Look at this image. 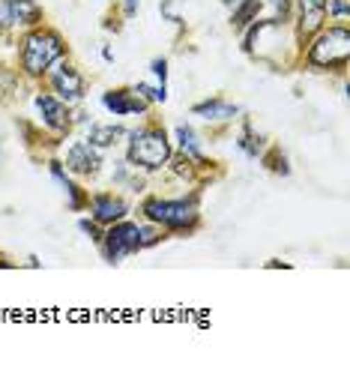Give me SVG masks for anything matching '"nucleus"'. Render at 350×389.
<instances>
[{
  "label": "nucleus",
  "mask_w": 350,
  "mask_h": 389,
  "mask_svg": "<svg viewBox=\"0 0 350 389\" xmlns=\"http://www.w3.org/2000/svg\"><path fill=\"white\" fill-rule=\"evenodd\" d=\"M126 138H129L126 162L132 165L135 171H144V174L162 171L174 153L171 138H168L165 126H159V123H144L141 129H129Z\"/></svg>",
  "instance_id": "obj_1"
},
{
  "label": "nucleus",
  "mask_w": 350,
  "mask_h": 389,
  "mask_svg": "<svg viewBox=\"0 0 350 389\" xmlns=\"http://www.w3.org/2000/svg\"><path fill=\"white\" fill-rule=\"evenodd\" d=\"M60 57H66V42L63 36L51 27H33L27 30L22 39V54H18V63H22V72L36 81V78H45V72L51 69Z\"/></svg>",
  "instance_id": "obj_2"
},
{
  "label": "nucleus",
  "mask_w": 350,
  "mask_h": 389,
  "mask_svg": "<svg viewBox=\"0 0 350 389\" xmlns=\"http://www.w3.org/2000/svg\"><path fill=\"white\" fill-rule=\"evenodd\" d=\"M141 213L147 222H153L165 231H195L201 225V213H198V195L189 201H168V198H147L141 204Z\"/></svg>",
  "instance_id": "obj_3"
},
{
  "label": "nucleus",
  "mask_w": 350,
  "mask_h": 389,
  "mask_svg": "<svg viewBox=\"0 0 350 389\" xmlns=\"http://www.w3.org/2000/svg\"><path fill=\"white\" fill-rule=\"evenodd\" d=\"M305 60H308V66H315V69H347V60H350L347 24H333V27L317 30L312 36Z\"/></svg>",
  "instance_id": "obj_4"
},
{
  "label": "nucleus",
  "mask_w": 350,
  "mask_h": 389,
  "mask_svg": "<svg viewBox=\"0 0 350 389\" xmlns=\"http://www.w3.org/2000/svg\"><path fill=\"white\" fill-rule=\"evenodd\" d=\"M99 248H102L108 264H120L123 257L141 252V225L126 222V219L108 225V231L99 239Z\"/></svg>",
  "instance_id": "obj_5"
},
{
  "label": "nucleus",
  "mask_w": 350,
  "mask_h": 389,
  "mask_svg": "<svg viewBox=\"0 0 350 389\" xmlns=\"http://www.w3.org/2000/svg\"><path fill=\"white\" fill-rule=\"evenodd\" d=\"M45 78H48V84H51L54 96L60 99V102L78 105V102L84 99V75L78 72V66L69 63V60L60 57L57 63L45 72Z\"/></svg>",
  "instance_id": "obj_6"
},
{
  "label": "nucleus",
  "mask_w": 350,
  "mask_h": 389,
  "mask_svg": "<svg viewBox=\"0 0 350 389\" xmlns=\"http://www.w3.org/2000/svg\"><path fill=\"white\" fill-rule=\"evenodd\" d=\"M66 171L72 177H81V180H93L102 171V150H96L93 144L87 141H72L66 150V159H63Z\"/></svg>",
  "instance_id": "obj_7"
},
{
  "label": "nucleus",
  "mask_w": 350,
  "mask_h": 389,
  "mask_svg": "<svg viewBox=\"0 0 350 389\" xmlns=\"http://www.w3.org/2000/svg\"><path fill=\"white\" fill-rule=\"evenodd\" d=\"M33 105L39 108V114H42V126L48 129L51 135H66L69 129H72V117H69V105L60 102L54 93H36Z\"/></svg>",
  "instance_id": "obj_8"
},
{
  "label": "nucleus",
  "mask_w": 350,
  "mask_h": 389,
  "mask_svg": "<svg viewBox=\"0 0 350 389\" xmlns=\"http://www.w3.org/2000/svg\"><path fill=\"white\" fill-rule=\"evenodd\" d=\"M87 207H90V213H93L96 222L105 225V228L129 216V204L120 195H114V192H96V195H90V204Z\"/></svg>",
  "instance_id": "obj_9"
},
{
  "label": "nucleus",
  "mask_w": 350,
  "mask_h": 389,
  "mask_svg": "<svg viewBox=\"0 0 350 389\" xmlns=\"http://www.w3.org/2000/svg\"><path fill=\"white\" fill-rule=\"evenodd\" d=\"M102 105L111 111L114 117H129V114H147L150 111V102H144L141 96L135 93V90H108L102 93Z\"/></svg>",
  "instance_id": "obj_10"
},
{
  "label": "nucleus",
  "mask_w": 350,
  "mask_h": 389,
  "mask_svg": "<svg viewBox=\"0 0 350 389\" xmlns=\"http://www.w3.org/2000/svg\"><path fill=\"white\" fill-rule=\"evenodd\" d=\"M296 15H299L296 24L299 39H312L326 24V0H296Z\"/></svg>",
  "instance_id": "obj_11"
},
{
  "label": "nucleus",
  "mask_w": 350,
  "mask_h": 389,
  "mask_svg": "<svg viewBox=\"0 0 350 389\" xmlns=\"http://www.w3.org/2000/svg\"><path fill=\"white\" fill-rule=\"evenodd\" d=\"M6 3H9V15H13V27L33 30L42 24L45 18L42 3H36V0H6Z\"/></svg>",
  "instance_id": "obj_12"
},
{
  "label": "nucleus",
  "mask_w": 350,
  "mask_h": 389,
  "mask_svg": "<svg viewBox=\"0 0 350 389\" xmlns=\"http://www.w3.org/2000/svg\"><path fill=\"white\" fill-rule=\"evenodd\" d=\"M192 114L207 120V123H228V120H237L239 108L231 102H222V99H207V102L192 105Z\"/></svg>",
  "instance_id": "obj_13"
},
{
  "label": "nucleus",
  "mask_w": 350,
  "mask_h": 389,
  "mask_svg": "<svg viewBox=\"0 0 350 389\" xmlns=\"http://www.w3.org/2000/svg\"><path fill=\"white\" fill-rule=\"evenodd\" d=\"M123 138H126V129L120 123H90L84 141L93 144L96 150H108V147H117Z\"/></svg>",
  "instance_id": "obj_14"
},
{
  "label": "nucleus",
  "mask_w": 350,
  "mask_h": 389,
  "mask_svg": "<svg viewBox=\"0 0 350 389\" xmlns=\"http://www.w3.org/2000/svg\"><path fill=\"white\" fill-rule=\"evenodd\" d=\"M174 138L180 141V153L192 156L195 162L201 165V171H207V168H213V165H216V162H207V156H204V150H201V138L195 135V129H192V126H177Z\"/></svg>",
  "instance_id": "obj_15"
},
{
  "label": "nucleus",
  "mask_w": 350,
  "mask_h": 389,
  "mask_svg": "<svg viewBox=\"0 0 350 389\" xmlns=\"http://www.w3.org/2000/svg\"><path fill=\"white\" fill-rule=\"evenodd\" d=\"M261 6H264L261 0H239V3L234 6V13H231V27L234 30H246L257 18Z\"/></svg>",
  "instance_id": "obj_16"
},
{
  "label": "nucleus",
  "mask_w": 350,
  "mask_h": 389,
  "mask_svg": "<svg viewBox=\"0 0 350 389\" xmlns=\"http://www.w3.org/2000/svg\"><path fill=\"white\" fill-rule=\"evenodd\" d=\"M237 147L243 150V153L248 156V159H257L261 156V147H264V138L261 135H255V129H252V123H243V132H239V138H237Z\"/></svg>",
  "instance_id": "obj_17"
},
{
  "label": "nucleus",
  "mask_w": 350,
  "mask_h": 389,
  "mask_svg": "<svg viewBox=\"0 0 350 389\" xmlns=\"http://www.w3.org/2000/svg\"><path fill=\"white\" fill-rule=\"evenodd\" d=\"M60 189H63V192H66V198H69V207H72V209H84V207L90 204V192H84V189L78 186L72 177H69V180H66V183L60 186Z\"/></svg>",
  "instance_id": "obj_18"
},
{
  "label": "nucleus",
  "mask_w": 350,
  "mask_h": 389,
  "mask_svg": "<svg viewBox=\"0 0 350 389\" xmlns=\"http://www.w3.org/2000/svg\"><path fill=\"white\" fill-rule=\"evenodd\" d=\"M18 93V72L15 69H0V102Z\"/></svg>",
  "instance_id": "obj_19"
},
{
  "label": "nucleus",
  "mask_w": 350,
  "mask_h": 389,
  "mask_svg": "<svg viewBox=\"0 0 350 389\" xmlns=\"http://www.w3.org/2000/svg\"><path fill=\"white\" fill-rule=\"evenodd\" d=\"M264 162H267V168H269L273 174H282V177L291 174V165H287V159H285V153H282L278 147L269 150V153L264 156Z\"/></svg>",
  "instance_id": "obj_20"
},
{
  "label": "nucleus",
  "mask_w": 350,
  "mask_h": 389,
  "mask_svg": "<svg viewBox=\"0 0 350 389\" xmlns=\"http://www.w3.org/2000/svg\"><path fill=\"white\" fill-rule=\"evenodd\" d=\"M132 90H135V93L144 99V102H150V105H153V102H165V99H168V93H165V84H162V87H150V84H144V81H138Z\"/></svg>",
  "instance_id": "obj_21"
},
{
  "label": "nucleus",
  "mask_w": 350,
  "mask_h": 389,
  "mask_svg": "<svg viewBox=\"0 0 350 389\" xmlns=\"http://www.w3.org/2000/svg\"><path fill=\"white\" fill-rule=\"evenodd\" d=\"M326 15H333L338 24H347V0H326Z\"/></svg>",
  "instance_id": "obj_22"
},
{
  "label": "nucleus",
  "mask_w": 350,
  "mask_h": 389,
  "mask_svg": "<svg viewBox=\"0 0 350 389\" xmlns=\"http://www.w3.org/2000/svg\"><path fill=\"white\" fill-rule=\"evenodd\" d=\"M78 228H81V231L90 237V239H93V243L99 246V239H102V228H99V222H96V219H81V222H78Z\"/></svg>",
  "instance_id": "obj_23"
},
{
  "label": "nucleus",
  "mask_w": 350,
  "mask_h": 389,
  "mask_svg": "<svg viewBox=\"0 0 350 389\" xmlns=\"http://www.w3.org/2000/svg\"><path fill=\"white\" fill-rule=\"evenodd\" d=\"M150 69H153V75H156L162 84L168 81V60H165V57H156L153 63H150Z\"/></svg>",
  "instance_id": "obj_24"
},
{
  "label": "nucleus",
  "mask_w": 350,
  "mask_h": 389,
  "mask_svg": "<svg viewBox=\"0 0 350 389\" xmlns=\"http://www.w3.org/2000/svg\"><path fill=\"white\" fill-rule=\"evenodd\" d=\"M138 3H141V0H123V15L132 18L138 13Z\"/></svg>",
  "instance_id": "obj_25"
},
{
  "label": "nucleus",
  "mask_w": 350,
  "mask_h": 389,
  "mask_svg": "<svg viewBox=\"0 0 350 389\" xmlns=\"http://www.w3.org/2000/svg\"><path fill=\"white\" fill-rule=\"evenodd\" d=\"M102 57L108 60V63H114V51H111V48H108V45L102 48Z\"/></svg>",
  "instance_id": "obj_26"
},
{
  "label": "nucleus",
  "mask_w": 350,
  "mask_h": 389,
  "mask_svg": "<svg viewBox=\"0 0 350 389\" xmlns=\"http://www.w3.org/2000/svg\"><path fill=\"white\" fill-rule=\"evenodd\" d=\"M222 3H228V6H237V3H239V0H222Z\"/></svg>",
  "instance_id": "obj_27"
},
{
  "label": "nucleus",
  "mask_w": 350,
  "mask_h": 389,
  "mask_svg": "<svg viewBox=\"0 0 350 389\" xmlns=\"http://www.w3.org/2000/svg\"><path fill=\"white\" fill-rule=\"evenodd\" d=\"M0 159H3V150H0Z\"/></svg>",
  "instance_id": "obj_28"
}]
</instances>
